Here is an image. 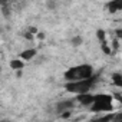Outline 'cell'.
Masks as SVG:
<instances>
[{
    "label": "cell",
    "instance_id": "6da1fadb",
    "mask_svg": "<svg viewBox=\"0 0 122 122\" xmlns=\"http://www.w3.org/2000/svg\"><path fill=\"white\" fill-rule=\"evenodd\" d=\"M93 75V68L91 65H78L73 68H69L65 72V79L68 82H73V81H82L86 78H91Z\"/></svg>",
    "mask_w": 122,
    "mask_h": 122
},
{
    "label": "cell",
    "instance_id": "7a4b0ae2",
    "mask_svg": "<svg viewBox=\"0 0 122 122\" xmlns=\"http://www.w3.org/2000/svg\"><path fill=\"white\" fill-rule=\"evenodd\" d=\"M96 83V76H91V78H86V79H82V81H73V82H68L66 83V91L71 92V93H85V92H89L93 85Z\"/></svg>",
    "mask_w": 122,
    "mask_h": 122
},
{
    "label": "cell",
    "instance_id": "3957f363",
    "mask_svg": "<svg viewBox=\"0 0 122 122\" xmlns=\"http://www.w3.org/2000/svg\"><path fill=\"white\" fill-rule=\"evenodd\" d=\"M91 109L93 112H106V111H112V95H93V102L91 105Z\"/></svg>",
    "mask_w": 122,
    "mask_h": 122
},
{
    "label": "cell",
    "instance_id": "277c9868",
    "mask_svg": "<svg viewBox=\"0 0 122 122\" xmlns=\"http://www.w3.org/2000/svg\"><path fill=\"white\" fill-rule=\"evenodd\" d=\"M76 105V99H63L56 103V111L63 112V111H72Z\"/></svg>",
    "mask_w": 122,
    "mask_h": 122
},
{
    "label": "cell",
    "instance_id": "5b68a950",
    "mask_svg": "<svg viewBox=\"0 0 122 122\" xmlns=\"http://www.w3.org/2000/svg\"><path fill=\"white\" fill-rule=\"evenodd\" d=\"M76 102H79V103L83 105V106H91L92 102H93V95H91L89 92L78 93V95H76Z\"/></svg>",
    "mask_w": 122,
    "mask_h": 122
},
{
    "label": "cell",
    "instance_id": "8992f818",
    "mask_svg": "<svg viewBox=\"0 0 122 122\" xmlns=\"http://www.w3.org/2000/svg\"><path fill=\"white\" fill-rule=\"evenodd\" d=\"M121 9H122V0H112V2L108 3V10L111 13H115Z\"/></svg>",
    "mask_w": 122,
    "mask_h": 122
},
{
    "label": "cell",
    "instance_id": "52a82bcc",
    "mask_svg": "<svg viewBox=\"0 0 122 122\" xmlns=\"http://www.w3.org/2000/svg\"><path fill=\"white\" fill-rule=\"evenodd\" d=\"M36 55H37V50H36V49H26V50H23V52L20 53V57L25 59V60H30V59H33Z\"/></svg>",
    "mask_w": 122,
    "mask_h": 122
},
{
    "label": "cell",
    "instance_id": "ba28073f",
    "mask_svg": "<svg viewBox=\"0 0 122 122\" xmlns=\"http://www.w3.org/2000/svg\"><path fill=\"white\" fill-rule=\"evenodd\" d=\"M10 68L15 69V71H23L25 63L22 62V60H19V59H13L12 62H10Z\"/></svg>",
    "mask_w": 122,
    "mask_h": 122
},
{
    "label": "cell",
    "instance_id": "9c48e42d",
    "mask_svg": "<svg viewBox=\"0 0 122 122\" xmlns=\"http://www.w3.org/2000/svg\"><path fill=\"white\" fill-rule=\"evenodd\" d=\"M59 6V0H46V9L47 10H56Z\"/></svg>",
    "mask_w": 122,
    "mask_h": 122
},
{
    "label": "cell",
    "instance_id": "30bf717a",
    "mask_svg": "<svg viewBox=\"0 0 122 122\" xmlns=\"http://www.w3.org/2000/svg\"><path fill=\"white\" fill-rule=\"evenodd\" d=\"M83 43V39H82V36H79V35H76V36H73L72 39H71V45L73 46V47H78V46H81Z\"/></svg>",
    "mask_w": 122,
    "mask_h": 122
},
{
    "label": "cell",
    "instance_id": "8fae6325",
    "mask_svg": "<svg viewBox=\"0 0 122 122\" xmlns=\"http://www.w3.org/2000/svg\"><path fill=\"white\" fill-rule=\"evenodd\" d=\"M112 81H113V83L116 85V86H122V76H121V73H113V76H112Z\"/></svg>",
    "mask_w": 122,
    "mask_h": 122
},
{
    "label": "cell",
    "instance_id": "7c38bea8",
    "mask_svg": "<svg viewBox=\"0 0 122 122\" xmlns=\"http://www.w3.org/2000/svg\"><path fill=\"white\" fill-rule=\"evenodd\" d=\"M105 36H106L105 30H102V29H98V30H96V37L99 39L101 43H102V42H106V40H105Z\"/></svg>",
    "mask_w": 122,
    "mask_h": 122
},
{
    "label": "cell",
    "instance_id": "4fadbf2b",
    "mask_svg": "<svg viewBox=\"0 0 122 122\" xmlns=\"http://www.w3.org/2000/svg\"><path fill=\"white\" fill-rule=\"evenodd\" d=\"M2 9H3V15H5V16H9V15H10V9H9V6L3 5V6H2Z\"/></svg>",
    "mask_w": 122,
    "mask_h": 122
},
{
    "label": "cell",
    "instance_id": "5bb4252c",
    "mask_svg": "<svg viewBox=\"0 0 122 122\" xmlns=\"http://www.w3.org/2000/svg\"><path fill=\"white\" fill-rule=\"evenodd\" d=\"M60 113H62V118H69L71 113H72V111H63V112H60Z\"/></svg>",
    "mask_w": 122,
    "mask_h": 122
},
{
    "label": "cell",
    "instance_id": "9a60e30c",
    "mask_svg": "<svg viewBox=\"0 0 122 122\" xmlns=\"http://www.w3.org/2000/svg\"><path fill=\"white\" fill-rule=\"evenodd\" d=\"M122 37V32H121V29H116V39H121Z\"/></svg>",
    "mask_w": 122,
    "mask_h": 122
},
{
    "label": "cell",
    "instance_id": "2e32d148",
    "mask_svg": "<svg viewBox=\"0 0 122 122\" xmlns=\"http://www.w3.org/2000/svg\"><path fill=\"white\" fill-rule=\"evenodd\" d=\"M29 32H30V33H36L37 30H36V27H29Z\"/></svg>",
    "mask_w": 122,
    "mask_h": 122
},
{
    "label": "cell",
    "instance_id": "e0dca14e",
    "mask_svg": "<svg viewBox=\"0 0 122 122\" xmlns=\"http://www.w3.org/2000/svg\"><path fill=\"white\" fill-rule=\"evenodd\" d=\"M37 36H39V39H43V37H45V35H43V33H39Z\"/></svg>",
    "mask_w": 122,
    "mask_h": 122
},
{
    "label": "cell",
    "instance_id": "ac0fdd59",
    "mask_svg": "<svg viewBox=\"0 0 122 122\" xmlns=\"http://www.w3.org/2000/svg\"><path fill=\"white\" fill-rule=\"evenodd\" d=\"M0 71H2V68H0Z\"/></svg>",
    "mask_w": 122,
    "mask_h": 122
}]
</instances>
